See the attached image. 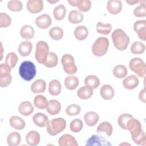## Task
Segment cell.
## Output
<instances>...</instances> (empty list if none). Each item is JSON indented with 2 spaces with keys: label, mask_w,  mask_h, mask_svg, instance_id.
I'll list each match as a JSON object with an SVG mask.
<instances>
[{
  "label": "cell",
  "mask_w": 146,
  "mask_h": 146,
  "mask_svg": "<svg viewBox=\"0 0 146 146\" xmlns=\"http://www.w3.org/2000/svg\"><path fill=\"white\" fill-rule=\"evenodd\" d=\"M127 130L129 131L131 138L136 144L143 146L146 145V135L142 129L139 120L134 118L129 120L127 125Z\"/></svg>",
  "instance_id": "1"
},
{
  "label": "cell",
  "mask_w": 146,
  "mask_h": 146,
  "mask_svg": "<svg viewBox=\"0 0 146 146\" xmlns=\"http://www.w3.org/2000/svg\"><path fill=\"white\" fill-rule=\"evenodd\" d=\"M111 38L114 47L120 51L127 49L129 43V38L124 30L121 29L115 30L111 34Z\"/></svg>",
  "instance_id": "2"
},
{
  "label": "cell",
  "mask_w": 146,
  "mask_h": 146,
  "mask_svg": "<svg viewBox=\"0 0 146 146\" xmlns=\"http://www.w3.org/2000/svg\"><path fill=\"white\" fill-rule=\"evenodd\" d=\"M19 74L23 80L30 81L33 79L36 75V67L35 64L30 60L23 61L19 66Z\"/></svg>",
  "instance_id": "3"
},
{
  "label": "cell",
  "mask_w": 146,
  "mask_h": 146,
  "mask_svg": "<svg viewBox=\"0 0 146 146\" xmlns=\"http://www.w3.org/2000/svg\"><path fill=\"white\" fill-rule=\"evenodd\" d=\"M66 127V121L62 117H57L48 121L47 124V133L55 136L63 131Z\"/></svg>",
  "instance_id": "4"
},
{
  "label": "cell",
  "mask_w": 146,
  "mask_h": 146,
  "mask_svg": "<svg viewBox=\"0 0 146 146\" xmlns=\"http://www.w3.org/2000/svg\"><path fill=\"white\" fill-rule=\"evenodd\" d=\"M109 40L106 37L101 36L96 39L92 46V54L98 57L104 56L107 52Z\"/></svg>",
  "instance_id": "5"
},
{
  "label": "cell",
  "mask_w": 146,
  "mask_h": 146,
  "mask_svg": "<svg viewBox=\"0 0 146 146\" xmlns=\"http://www.w3.org/2000/svg\"><path fill=\"white\" fill-rule=\"evenodd\" d=\"M130 70L141 78H145L146 75V65L144 60L140 58H133L129 62Z\"/></svg>",
  "instance_id": "6"
},
{
  "label": "cell",
  "mask_w": 146,
  "mask_h": 146,
  "mask_svg": "<svg viewBox=\"0 0 146 146\" xmlns=\"http://www.w3.org/2000/svg\"><path fill=\"white\" fill-rule=\"evenodd\" d=\"M49 53V46L44 40H39L36 44L35 58L37 62L43 64Z\"/></svg>",
  "instance_id": "7"
},
{
  "label": "cell",
  "mask_w": 146,
  "mask_h": 146,
  "mask_svg": "<svg viewBox=\"0 0 146 146\" xmlns=\"http://www.w3.org/2000/svg\"><path fill=\"white\" fill-rule=\"evenodd\" d=\"M61 63L64 71L67 74L73 75L78 71L77 66L75 64L74 58L70 54H65L62 56Z\"/></svg>",
  "instance_id": "8"
},
{
  "label": "cell",
  "mask_w": 146,
  "mask_h": 146,
  "mask_svg": "<svg viewBox=\"0 0 146 146\" xmlns=\"http://www.w3.org/2000/svg\"><path fill=\"white\" fill-rule=\"evenodd\" d=\"M133 30L137 34L138 37L143 41L146 40V21L139 20L135 22Z\"/></svg>",
  "instance_id": "9"
},
{
  "label": "cell",
  "mask_w": 146,
  "mask_h": 146,
  "mask_svg": "<svg viewBox=\"0 0 146 146\" xmlns=\"http://www.w3.org/2000/svg\"><path fill=\"white\" fill-rule=\"evenodd\" d=\"M43 7L42 0H29L26 2V8L32 14H36L42 11Z\"/></svg>",
  "instance_id": "10"
},
{
  "label": "cell",
  "mask_w": 146,
  "mask_h": 146,
  "mask_svg": "<svg viewBox=\"0 0 146 146\" xmlns=\"http://www.w3.org/2000/svg\"><path fill=\"white\" fill-rule=\"evenodd\" d=\"M68 3L72 6L78 7L82 12L88 11L91 7V2L90 0H68Z\"/></svg>",
  "instance_id": "11"
},
{
  "label": "cell",
  "mask_w": 146,
  "mask_h": 146,
  "mask_svg": "<svg viewBox=\"0 0 146 146\" xmlns=\"http://www.w3.org/2000/svg\"><path fill=\"white\" fill-rule=\"evenodd\" d=\"M35 22L36 26L39 29H46L50 26L52 23V20L48 14H43L35 19Z\"/></svg>",
  "instance_id": "12"
},
{
  "label": "cell",
  "mask_w": 146,
  "mask_h": 146,
  "mask_svg": "<svg viewBox=\"0 0 146 146\" xmlns=\"http://www.w3.org/2000/svg\"><path fill=\"white\" fill-rule=\"evenodd\" d=\"M107 9L110 14L116 15L122 10V2L120 0H109L107 3Z\"/></svg>",
  "instance_id": "13"
},
{
  "label": "cell",
  "mask_w": 146,
  "mask_h": 146,
  "mask_svg": "<svg viewBox=\"0 0 146 146\" xmlns=\"http://www.w3.org/2000/svg\"><path fill=\"white\" fill-rule=\"evenodd\" d=\"M58 144L60 146H78V143L72 135L68 133L62 135L58 139Z\"/></svg>",
  "instance_id": "14"
},
{
  "label": "cell",
  "mask_w": 146,
  "mask_h": 146,
  "mask_svg": "<svg viewBox=\"0 0 146 146\" xmlns=\"http://www.w3.org/2000/svg\"><path fill=\"white\" fill-rule=\"evenodd\" d=\"M139 83L138 78L135 75H131L125 78L123 80V87L127 90H133L136 88Z\"/></svg>",
  "instance_id": "15"
},
{
  "label": "cell",
  "mask_w": 146,
  "mask_h": 146,
  "mask_svg": "<svg viewBox=\"0 0 146 146\" xmlns=\"http://www.w3.org/2000/svg\"><path fill=\"white\" fill-rule=\"evenodd\" d=\"M40 141L39 133L36 131H30L26 135V143L31 146L37 145Z\"/></svg>",
  "instance_id": "16"
},
{
  "label": "cell",
  "mask_w": 146,
  "mask_h": 146,
  "mask_svg": "<svg viewBox=\"0 0 146 146\" xmlns=\"http://www.w3.org/2000/svg\"><path fill=\"white\" fill-rule=\"evenodd\" d=\"M33 49L32 43L27 40L22 41L18 47V51L22 56H29Z\"/></svg>",
  "instance_id": "17"
},
{
  "label": "cell",
  "mask_w": 146,
  "mask_h": 146,
  "mask_svg": "<svg viewBox=\"0 0 146 146\" xmlns=\"http://www.w3.org/2000/svg\"><path fill=\"white\" fill-rule=\"evenodd\" d=\"M33 121L36 126L42 128L47 126L48 122V118L46 114L38 112L33 116Z\"/></svg>",
  "instance_id": "18"
},
{
  "label": "cell",
  "mask_w": 146,
  "mask_h": 146,
  "mask_svg": "<svg viewBox=\"0 0 146 146\" xmlns=\"http://www.w3.org/2000/svg\"><path fill=\"white\" fill-rule=\"evenodd\" d=\"M34 110V106L29 101L22 102L18 107L19 112L25 116L30 115Z\"/></svg>",
  "instance_id": "19"
},
{
  "label": "cell",
  "mask_w": 146,
  "mask_h": 146,
  "mask_svg": "<svg viewBox=\"0 0 146 146\" xmlns=\"http://www.w3.org/2000/svg\"><path fill=\"white\" fill-rule=\"evenodd\" d=\"M84 120L87 125L92 127L96 125L99 120V115L94 111H89L84 115Z\"/></svg>",
  "instance_id": "20"
},
{
  "label": "cell",
  "mask_w": 146,
  "mask_h": 146,
  "mask_svg": "<svg viewBox=\"0 0 146 146\" xmlns=\"http://www.w3.org/2000/svg\"><path fill=\"white\" fill-rule=\"evenodd\" d=\"M100 94L104 100H108L113 98L115 91L111 85L104 84L100 90Z\"/></svg>",
  "instance_id": "21"
},
{
  "label": "cell",
  "mask_w": 146,
  "mask_h": 146,
  "mask_svg": "<svg viewBox=\"0 0 146 146\" xmlns=\"http://www.w3.org/2000/svg\"><path fill=\"white\" fill-rule=\"evenodd\" d=\"M47 112L51 115H55L59 113L61 110V105L59 101L55 99H51L48 102L46 108Z\"/></svg>",
  "instance_id": "22"
},
{
  "label": "cell",
  "mask_w": 146,
  "mask_h": 146,
  "mask_svg": "<svg viewBox=\"0 0 146 146\" xmlns=\"http://www.w3.org/2000/svg\"><path fill=\"white\" fill-rule=\"evenodd\" d=\"M31 91L34 94L43 93L46 88V83L43 79L35 80L31 85Z\"/></svg>",
  "instance_id": "23"
},
{
  "label": "cell",
  "mask_w": 146,
  "mask_h": 146,
  "mask_svg": "<svg viewBox=\"0 0 146 146\" xmlns=\"http://www.w3.org/2000/svg\"><path fill=\"white\" fill-rule=\"evenodd\" d=\"M35 34L34 28L29 25L23 26L20 29V35L23 39L29 40L33 38Z\"/></svg>",
  "instance_id": "24"
},
{
  "label": "cell",
  "mask_w": 146,
  "mask_h": 146,
  "mask_svg": "<svg viewBox=\"0 0 146 146\" xmlns=\"http://www.w3.org/2000/svg\"><path fill=\"white\" fill-rule=\"evenodd\" d=\"M62 90L60 82L57 79H53L49 83L48 92L52 96H58Z\"/></svg>",
  "instance_id": "25"
},
{
  "label": "cell",
  "mask_w": 146,
  "mask_h": 146,
  "mask_svg": "<svg viewBox=\"0 0 146 146\" xmlns=\"http://www.w3.org/2000/svg\"><path fill=\"white\" fill-rule=\"evenodd\" d=\"M9 123L11 127L17 130H22L26 126L25 120L18 116H12L10 119Z\"/></svg>",
  "instance_id": "26"
},
{
  "label": "cell",
  "mask_w": 146,
  "mask_h": 146,
  "mask_svg": "<svg viewBox=\"0 0 146 146\" xmlns=\"http://www.w3.org/2000/svg\"><path fill=\"white\" fill-rule=\"evenodd\" d=\"M93 89L87 86L81 87L77 91L78 96L82 100H86L90 99L93 95Z\"/></svg>",
  "instance_id": "27"
},
{
  "label": "cell",
  "mask_w": 146,
  "mask_h": 146,
  "mask_svg": "<svg viewBox=\"0 0 146 146\" xmlns=\"http://www.w3.org/2000/svg\"><path fill=\"white\" fill-rule=\"evenodd\" d=\"M74 36L78 40H83L87 38L88 35V29L85 26H79L74 30Z\"/></svg>",
  "instance_id": "28"
},
{
  "label": "cell",
  "mask_w": 146,
  "mask_h": 146,
  "mask_svg": "<svg viewBox=\"0 0 146 146\" xmlns=\"http://www.w3.org/2000/svg\"><path fill=\"white\" fill-rule=\"evenodd\" d=\"M79 79L74 75L67 76L64 79V86L69 90H74L79 86Z\"/></svg>",
  "instance_id": "29"
},
{
  "label": "cell",
  "mask_w": 146,
  "mask_h": 146,
  "mask_svg": "<svg viewBox=\"0 0 146 146\" xmlns=\"http://www.w3.org/2000/svg\"><path fill=\"white\" fill-rule=\"evenodd\" d=\"M84 16L83 14L76 10H71L68 17L69 22L72 24H77L83 21Z\"/></svg>",
  "instance_id": "30"
},
{
  "label": "cell",
  "mask_w": 146,
  "mask_h": 146,
  "mask_svg": "<svg viewBox=\"0 0 146 146\" xmlns=\"http://www.w3.org/2000/svg\"><path fill=\"white\" fill-rule=\"evenodd\" d=\"M66 13V7L63 4L56 6L53 10V16L57 21H61L64 19Z\"/></svg>",
  "instance_id": "31"
},
{
  "label": "cell",
  "mask_w": 146,
  "mask_h": 146,
  "mask_svg": "<svg viewBox=\"0 0 146 146\" xmlns=\"http://www.w3.org/2000/svg\"><path fill=\"white\" fill-rule=\"evenodd\" d=\"M112 73L114 76L118 79L125 78L128 73L127 67L122 64L116 65L112 70Z\"/></svg>",
  "instance_id": "32"
},
{
  "label": "cell",
  "mask_w": 146,
  "mask_h": 146,
  "mask_svg": "<svg viewBox=\"0 0 146 146\" xmlns=\"http://www.w3.org/2000/svg\"><path fill=\"white\" fill-rule=\"evenodd\" d=\"M84 84L86 86H87L92 89H95L99 86L100 80L98 76L94 75H89L86 77L84 79Z\"/></svg>",
  "instance_id": "33"
},
{
  "label": "cell",
  "mask_w": 146,
  "mask_h": 146,
  "mask_svg": "<svg viewBox=\"0 0 146 146\" xmlns=\"http://www.w3.org/2000/svg\"><path fill=\"white\" fill-rule=\"evenodd\" d=\"M97 132H104L106 133L108 137H110L113 132V127L111 123L107 121H103L97 127Z\"/></svg>",
  "instance_id": "34"
},
{
  "label": "cell",
  "mask_w": 146,
  "mask_h": 146,
  "mask_svg": "<svg viewBox=\"0 0 146 146\" xmlns=\"http://www.w3.org/2000/svg\"><path fill=\"white\" fill-rule=\"evenodd\" d=\"M21 141V135L17 132H11L7 137V143L9 146L18 145Z\"/></svg>",
  "instance_id": "35"
},
{
  "label": "cell",
  "mask_w": 146,
  "mask_h": 146,
  "mask_svg": "<svg viewBox=\"0 0 146 146\" xmlns=\"http://www.w3.org/2000/svg\"><path fill=\"white\" fill-rule=\"evenodd\" d=\"M58 62V58L57 55L53 52H50L48 53L43 65L48 68H53L57 65Z\"/></svg>",
  "instance_id": "36"
},
{
  "label": "cell",
  "mask_w": 146,
  "mask_h": 146,
  "mask_svg": "<svg viewBox=\"0 0 146 146\" xmlns=\"http://www.w3.org/2000/svg\"><path fill=\"white\" fill-rule=\"evenodd\" d=\"M48 101L47 98L42 95H38L35 96L34 99V106L41 110L46 109L48 105Z\"/></svg>",
  "instance_id": "37"
},
{
  "label": "cell",
  "mask_w": 146,
  "mask_h": 146,
  "mask_svg": "<svg viewBox=\"0 0 146 146\" xmlns=\"http://www.w3.org/2000/svg\"><path fill=\"white\" fill-rule=\"evenodd\" d=\"M112 26L110 23H103L102 22H98L96 25V31L99 34L107 35L110 33Z\"/></svg>",
  "instance_id": "38"
},
{
  "label": "cell",
  "mask_w": 146,
  "mask_h": 146,
  "mask_svg": "<svg viewBox=\"0 0 146 146\" xmlns=\"http://www.w3.org/2000/svg\"><path fill=\"white\" fill-rule=\"evenodd\" d=\"M109 143H107V141L103 138L102 136H98L97 135H94L88 140V143H87V145H108Z\"/></svg>",
  "instance_id": "39"
},
{
  "label": "cell",
  "mask_w": 146,
  "mask_h": 146,
  "mask_svg": "<svg viewBox=\"0 0 146 146\" xmlns=\"http://www.w3.org/2000/svg\"><path fill=\"white\" fill-rule=\"evenodd\" d=\"M48 34L52 39L59 40L63 36V30L58 26H55L50 29Z\"/></svg>",
  "instance_id": "40"
},
{
  "label": "cell",
  "mask_w": 146,
  "mask_h": 146,
  "mask_svg": "<svg viewBox=\"0 0 146 146\" xmlns=\"http://www.w3.org/2000/svg\"><path fill=\"white\" fill-rule=\"evenodd\" d=\"M12 82V76L10 72H0V86L2 88L6 87Z\"/></svg>",
  "instance_id": "41"
},
{
  "label": "cell",
  "mask_w": 146,
  "mask_h": 146,
  "mask_svg": "<svg viewBox=\"0 0 146 146\" xmlns=\"http://www.w3.org/2000/svg\"><path fill=\"white\" fill-rule=\"evenodd\" d=\"M145 50V44L139 41L134 42L130 48L131 53L133 54H143Z\"/></svg>",
  "instance_id": "42"
},
{
  "label": "cell",
  "mask_w": 146,
  "mask_h": 146,
  "mask_svg": "<svg viewBox=\"0 0 146 146\" xmlns=\"http://www.w3.org/2000/svg\"><path fill=\"white\" fill-rule=\"evenodd\" d=\"M133 14L136 17H145L146 16V5L145 1H140L138 6L135 7L133 10Z\"/></svg>",
  "instance_id": "43"
},
{
  "label": "cell",
  "mask_w": 146,
  "mask_h": 146,
  "mask_svg": "<svg viewBox=\"0 0 146 146\" xmlns=\"http://www.w3.org/2000/svg\"><path fill=\"white\" fill-rule=\"evenodd\" d=\"M18 61V57L15 52H10L7 54L5 59V63L7 64L11 69L15 67Z\"/></svg>",
  "instance_id": "44"
},
{
  "label": "cell",
  "mask_w": 146,
  "mask_h": 146,
  "mask_svg": "<svg viewBox=\"0 0 146 146\" xmlns=\"http://www.w3.org/2000/svg\"><path fill=\"white\" fill-rule=\"evenodd\" d=\"M132 118H133L132 115L129 113H123L118 117L117 123L121 128L127 130V125L128 121L129 120Z\"/></svg>",
  "instance_id": "45"
},
{
  "label": "cell",
  "mask_w": 146,
  "mask_h": 146,
  "mask_svg": "<svg viewBox=\"0 0 146 146\" xmlns=\"http://www.w3.org/2000/svg\"><path fill=\"white\" fill-rule=\"evenodd\" d=\"M7 7L11 11L19 12L22 10L23 5L21 1L11 0L7 2Z\"/></svg>",
  "instance_id": "46"
},
{
  "label": "cell",
  "mask_w": 146,
  "mask_h": 146,
  "mask_svg": "<svg viewBox=\"0 0 146 146\" xmlns=\"http://www.w3.org/2000/svg\"><path fill=\"white\" fill-rule=\"evenodd\" d=\"M83 127V123L81 119H75L72 120L70 124V130L75 133H77L82 131Z\"/></svg>",
  "instance_id": "47"
},
{
  "label": "cell",
  "mask_w": 146,
  "mask_h": 146,
  "mask_svg": "<svg viewBox=\"0 0 146 146\" xmlns=\"http://www.w3.org/2000/svg\"><path fill=\"white\" fill-rule=\"evenodd\" d=\"M81 111L80 107L76 104H71L66 108V112L68 116H75L80 113Z\"/></svg>",
  "instance_id": "48"
},
{
  "label": "cell",
  "mask_w": 146,
  "mask_h": 146,
  "mask_svg": "<svg viewBox=\"0 0 146 146\" xmlns=\"http://www.w3.org/2000/svg\"><path fill=\"white\" fill-rule=\"evenodd\" d=\"M11 23V17L5 13H0V28L9 27Z\"/></svg>",
  "instance_id": "49"
},
{
  "label": "cell",
  "mask_w": 146,
  "mask_h": 146,
  "mask_svg": "<svg viewBox=\"0 0 146 146\" xmlns=\"http://www.w3.org/2000/svg\"><path fill=\"white\" fill-rule=\"evenodd\" d=\"M145 92H146V90L145 88L144 87L143 90H141L139 94V98L140 100L144 103H146V96H145Z\"/></svg>",
  "instance_id": "50"
},
{
  "label": "cell",
  "mask_w": 146,
  "mask_h": 146,
  "mask_svg": "<svg viewBox=\"0 0 146 146\" xmlns=\"http://www.w3.org/2000/svg\"><path fill=\"white\" fill-rule=\"evenodd\" d=\"M125 2L129 4V5H134L136 3H140V1H138V0H126Z\"/></svg>",
  "instance_id": "51"
},
{
  "label": "cell",
  "mask_w": 146,
  "mask_h": 146,
  "mask_svg": "<svg viewBox=\"0 0 146 146\" xmlns=\"http://www.w3.org/2000/svg\"><path fill=\"white\" fill-rule=\"evenodd\" d=\"M1 59L0 60H2V57H3V46H2V43H1Z\"/></svg>",
  "instance_id": "52"
},
{
  "label": "cell",
  "mask_w": 146,
  "mask_h": 146,
  "mask_svg": "<svg viewBox=\"0 0 146 146\" xmlns=\"http://www.w3.org/2000/svg\"><path fill=\"white\" fill-rule=\"evenodd\" d=\"M47 2H48V3H51V4H54V3H57L58 2H59V1L58 0H57V1H49V0H48L47 1Z\"/></svg>",
  "instance_id": "53"
}]
</instances>
